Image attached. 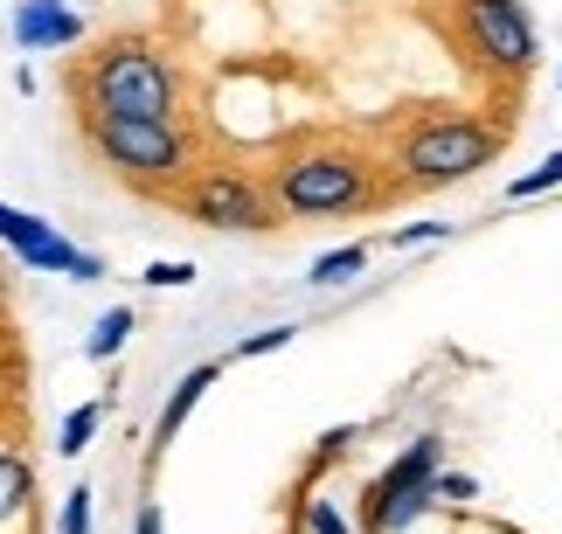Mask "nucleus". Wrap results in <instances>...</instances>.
Segmentation results:
<instances>
[{
	"instance_id": "1",
	"label": "nucleus",
	"mask_w": 562,
	"mask_h": 534,
	"mask_svg": "<svg viewBox=\"0 0 562 534\" xmlns=\"http://www.w3.org/2000/svg\"><path fill=\"white\" fill-rule=\"evenodd\" d=\"M77 112L112 118H181V70L160 42L146 35H104L70 77Z\"/></svg>"
},
{
	"instance_id": "2",
	"label": "nucleus",
	"mask_w": 562,
	"mask_h": 534,
	"mask_svg": "<svg viewBox=\"0 0 562 534\" xmlns=\"http://www.w3.org/2000/svg\"><path fill=\"white\" fill-rule=\"evenodd\" d=\"M83 146L98 154V167L125 188L154 202H175V188L194 174V133L181 118H112V112H77Z\"/></svg>"
},
{
	"instance_id": "3",
	"label": "nucleus",
	"mask_w": 562,
	"mask_h": 534,
	"mask_svg": "<svg viewBox=\"0 0 562 534\" xmlns=\"http://www.w3.org/2000/svg\"><path fill=\"white\" fill-rule=\"evenodd\" d=\"M271 202L285 223H319V216H361L369 202H382L375 167L355 146H292L271 167Z\"/></svg>"
},
{
	"instance_id": "4",
	"label": "nucleus",
	"mask_w": 562,
	"mask_h": 534,
	"mask_svg": "<svg viewBox=\"0 0 562 534\" xmlns=\"http://www.w3.org/2000/svg\"><path fill=\"white\" fill-rule=\"evenodd\" d=\"M507 133L472 112H438V118H417L396 146V174L403 188H451V181H472L480 167L501 160Z\"/></svg>"
},
{
	"instance_id": "5",
	"label": "nucleus",
	"mask_w": 562,
	"mask_h": 534,
	"mask_svg": "<svg viewBox=\"0 0 562 534\" xmlns=\"http://www.w3.org/2000/svg\"><path fill=\"white\" fill-rule=\"evenodd\" d=\"M175 208L194 229H229V237H265V229L285 223L278 202H271V188L257 174H244V167H194L175 188Z\"/></svg>"
},
{
	"instance_id": "6",
	"label": "nucleus",
	"mask_w": 562,
	"mask_h": 534,
	"mask_svg": "<svg viewBox=\"0 0 562 534\" xmlns=\"http://www.w3.org/2000/svg\"><path fill=\"white\" fill-rule=\"evenodd\" d=\"M459 35H465L472 63L493 77H528L535 56H542L521 0H459Z\"/></svg>"
},
{
	"instance_id": "7",
	"label": "nucleus",
	"mask_w": 562,
	"mask_h": 534,
	"mask_svg": "<svg viewBox=\"0 0 562 534\" xmlns=\"http://www.w3.org/2000/svg\"><path fill=\"white\" fill-rule=\"evenodd\" d=\"M0 243H8L14 264H29V271L77 277V285H98V277H104L98 250H77L49 216H29V208H14V202H0Z\"/></svg>"
},
{
	"instance_id": "8",
	"label": "nucleus",
	"mask_w": 562,
	"mask_h": 534,
	"mask_svg": "<svg viewBox=\"0 0 562 534\" xmlns=\"http://www.w3.org/2000/svg\"><path fill=\"white\" fill-rule=\"evenodd\" d=\"M77 42H83V14L70 0H21L14 8V49L56 56V49H77Z\"/></svg>"
},
{
	"instance_id": "9",
	"label": "nucleus",
	"mask_w": 562,
	"mask_h": 534,
	"mask_svg": "<svg viewBox=\"0 0 562 534\" xmlns=\"http://www.w3.org/2000/svg\"><path fill=\"white\" fill-rule=\"evenodd\" d=\"M430 473H445V438H417V444H403V452L375 473V486L361 493V507H375V500H389V493H403V486H417V479H430Z\"/></svg>"
},
{
	"instance_id": "10",
	"label": "nucleus",
	"mask_w": 562,
	"mask_h": 534,
	"mask_svg": "<svg viewBox=\"0 0 562 534\" xmlns=\"http://www.w3.org/2000/svg\"><path fill=\"white\" fill-rule=\"evenodd\" d=\"M215 375H223V361H202V368H188V375L175 382V396L160 402V423H154V452H167V444L181 438V423L194 417V402L215 389Z\"/></svg>"
},
{
	"instance_id": "11",
	"label": "nucleus",
	"mask_w": 562,
	"mask_h": 534,
	"mask_svg": "<svg viewBox=\"0 0 562 534\" xmlns=\"http://www.w3.org/2000/svg\"><path fill=\"white\" fill-rule=\"evenodd\" d=\"M133 327H139V313H133V306H112V313H104L98 327H91L83 354H91V361H119V354H125V340H133Z\"/></svg>"
},
{
	"instance_id": "12",
	"label": "nucleus",
	"mask_w": 562,
	"mask_h": 534,
	"mask_svg": "<svg viewBox=\"0 0 562 534\" xmlns=\"http://www.w3.org/2000/svg\"><path fill=\"white\" fill-rule=\"evenodd\" d=\"M98 423H104V402H77V410L63 417V431H56V452L63 458H83V452H91V438H98Z\"/></svg>"
},
{
	"instance_id": "13",
	"label": "nucleus",
	"mask_w": 562,
	"mask_h": 534,
	"mask_svg": "<svg viewBox=\"0 0 562 534\" xmlns=\"http://www.w3.org/2000/svg\"><path fill=\"white\" fill-rule=\"evenodd\" d=\"M369 271V243H340V250H327V258H313V285H348V277H361Z\"/></svg>"
},
{
	"instance_id": "14",
	"label": "nucleus",
	"mask_w": 562,
	"mask_h": 534,
	"mask_svg": "<svg viewBox=\"0 0 562 534\" xmlns=\"http://www.w3.org/2000/svg\"><path fill=\"white\" fill-rule=\"evenodd\" d=\"M29 493H35V473L21 465V452H8V444H0V521L21 514V507H29Z\"/></svg>"
},
{
	"instance_id": "15",
	"label": "nucleus",
	"mask_w": 562,
	"mask_h": 534,
	"mask_svg": "<svg viewBox=\"0 0 562 534\" xmlns=\"http://www.w3.org/2000/svg\"><path fill=\"white\" fill-rule=\"evenodd\" d=\"M555 188H562V154H549L535 174H514L507 195H514V202H535V195H555Z\"/></svg>"
},
{
	"instance_id": "16",
	"label": "nucleus",
	"mask_w": 562,
	"mask_h": 534,
	"mask_svg": "<svg viewBox=\"0 0 562 534\" xmlns=\"http://www.w3.org/2000/svg\"><path fill=\"white\" fill-rule=\"evenodd\" d=\"M56 534H91V486H70V500L56 514Z\"/></svg>"
},
{
	"instance_id": "17",
	"label": "nucleus",
	"mask_w": 562,
	"mask_h": 534,
	"mask_svg": "<svg viewBox=\"0 0 562 534\" xmlns=\"http://www.w3.org/2000/svg\"><path fill=\"white\" fill-rule=\"evenodd\" d=\"M188 277H194L188 258H160V264H146V285H154V292H181Z\"/></svg>"
},
{
	"instance_id": "18",
	"label": "nucleus",
	"mask_w": 562,
	"mask_h": 534,
	"mask_svg": "<svg viewBox=\"0 0 562 534\" xmlns=\"http://www.w3.org/2000/svg\"><path fill=\"white\" fill-rule=\"evenodd\" d=\"M299 327H265V333H250V340H236V361H257V354H278L292 340Z\"/></svg>"
},
{
	"instance_id": "19",
	"label": "nucleus",
	"mask_w": 562,
	"mask_h": 534,
	"mask_svg": "<svg viewBox=\"0 0 562 534\" xmlns=\"http://www.w3.org/2000/svg\"><path fill=\"white\" fill-rule=\"evenodd\" d=\"M306 534H355V527L340 521V514H334L327 500H306Z\"/></svg>"
},
{
	"instance_id": "20",
	"label": "nucleus",
	"mask_w": 562,
	"mask_h": 534,
	"mask_svg": "<svg viewBox=\"0 0 562 534\" xmlns=\"http://www.w3.org/2000/svg\"><path fill=\"white\" fill-rule=\"evenodd\" d=\"M438 500H480V479H465V473H438Z\"/></svg>"
},
{
	"instance_id": "21",
	"label": "nucleus",
	"mask_w": 562,
	"mask_h": 534,
	"mask_svg": "<svg viewBox=\"0 0 562 534\" xmlns=\"http://www.w3.org/2000/svg\"><path fill=\"white\" fill-rule=\"evenodd\" d=\"M438 237H451V223H409V229H396L389 243H438Z\"/></svg>"
},
{
	"instance_id": "22",
	"label": "nucleus",
	"mask_w": 562,
	"mask_h": 534,
	"mask_svg": "<svg viewBox=\"0 0 562 534\" xmlns=\"http://www.w3.org/2000/svg\"><path fill=\"white\" fill-rule=\"evenodd\" d=\"M133 534H167V514H160V500H146L139 514H133Z\"/></svg>"
},
{
	"instance_id": "23",
	"label": "nucleus",
	"mask_w": 562,
	"mask_h": 534,
	"mask_svg": "<svg viewBox=\"0 0 562 534\" xmlns=\"http://www.w3.org/2000/svg\"><path fill=\"white\" fill-rule=\"evenodd\" d=\"M8 396H14V375H8V340H0V410H8Z\"/></svg>"
},
{
	"instance_id": "24",
	"label": "nucleus",
	"mask_w": 562,
	"mask_h": 534,
	"mask_svg": "<svg viewBox=\"0 0 562 534\" xmlns=\"http://www.w3.org/2000/svg\"><path fill=\"white\" fill-rule=\"evenodd\" d=\"M0 319H8V264H0Z\"/></svg>"
}]
</instances>
